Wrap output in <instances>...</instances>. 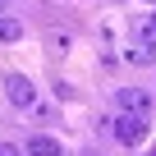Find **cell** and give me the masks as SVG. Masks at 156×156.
I'll return each mask as SVG.
<instances>
[{
	"label": "cell",
	"mask_w": 156,
	"mask_h": 156,
	"mask_svg": "<svg viewBox=\"0 0 156 156\" xmlns=\"http://www.w3.org/2000/svg\"><path fill=\"white\" fill-rule=\"evenodd\" d=\"M5 97L19 110H37V87H32V78H23V73H9L5 78Z\"/></svg>",
	"instance_id": "cell-2"
},
{
	"label": "cell",
	"mask_w": 156,
	"mask_h": 156,
	"mask_svg": "<svg viewBox=\"0 0 156 156\" xmlns=\"http://www.w3.org/2000/svg\"><path fill=\"white\" fill-rule=\"evenodd\" d=\"M0 19H5V0H0Z\"/></svg>",
	"instance_id": "cell-10"
},
{
	"label": "cell",
	"mask_w": 156,
	"mask_h": 156,
	"mask_svg": "<svg viewBox=\"0 0 156 156\" xmlns=\"http://www.w3.org/2000/svg\"><path fill=\"white\" fill-rule=\"evenodd\" d=\"M115 101L124 106V115H151V92L147 87H119Z\"/></svg>",
	"instance_id": "cell-3"
},
{
	"label": "cell",
	"mask_w": 156,
	"mask_h": 156,
	"mask_svg": "<svg viewBox=\"0 0 156 156\" xmlns=\"http://www.w3.org/2000/svg\"><path fill=\"white\" fill-rule=\"evenodd\" d=\"M147 5H156V0H147Z\"/></svg>",
	"instance_id": "cell-11"
},
{
	"label": "cell",
	"mask_w": 156,
	"mask_h": 156,
	"mask_svg": "<svg viewBox=\"0 0 156 156\" xmlns=\"http://www.w3.org/2000/svg\"><path fill=\"white\" fill-rule=\"evenodd\" d=\"M19 37H23V23L5 14V19H0V41H19Z\"/></svg>",
	"instance_id": "cell-7"
},
{
	"label": "cell",
	"mask_w": 156,
	"mask_h": 156,
	"mask_svg": "<svg viewBox=\"0 0 156 156\" xmlns=\"http://www.w3.org/2000/svg\"><path fill=\"white\" fill-rule=\"evenodd\" d=\"M138 41H147V46L156 51V9H151V14H147V19L138 23Z\"/></svg>",
	"instance_id": "cell-6"
},
{
	"label": "cell",
	"mask_w": 156,
	"mask_h": 156,
	"mask_svg": "<svg viewBox=\"0 0 156 156\" xmlns=\"http://www.w3.org/2000/svg\"><path fill=\"white\" fill-rule=\"evenodd\" d=\"M51 46L55 51H69V32H51Z\"/></svg>",
	"instance_id": "cell-8"
},
{
	"label": "cell",
	"mask_w": 156,
	"mask_h": 156,
	"mask_svg": "<svg viewBox=\"0 0 156 156\" xmlns=\"http://www.w3.org/2000/svg\"><path fill=\"white\" fill-rule=\"evenodd\" d=\"M0 156H23V151H19L14 142H0Z\"/></svg>",
	"instance_id": "cell-9"
},
{
	"label": "cell",
	"mask_w": 156,
	"mask_h": 156,
	"mask_svg": "<svg viewBox=\"0 0 156 156\" xmlns=\"http://www.w3.org/2000/svg\"><path fill=\"white\" fill-rule=\"evenodd\" d=\"M129 64H156V51H151L147 41H133V46H129Z\"/></svg>",
	"instance_id": "cell-5"
},
{
	"label": "cell",
	"mask_w": 156,
	"mask_h": 156,
	"mask_svg": "<svg viewBox=\"0 0 156 156\" xmlns=\"http://www.w3.org/2000/svg\"><path fill=\"white\" fill-rule=\"evenodd\" d=\"M28 156H60V142L46 138V133H37V138H28Z\"/></svg>",
	"instance_id": "cell-4"
},
{
	"label": "cell",
	"mask_w": 156,
	"mask_h": 156,
	"mask_svg": "<svg viewBox=\"0 0 156 156\" xmlns=\"http://www.w3.org/2000/svg\"><path fill=\"white\" fill-rule=\"evenodd\" d=\"M147 156H156V151H147Z\"/></svg>",
	"instance_id": "cell-12"
},
{
	"label": "cell",
	"mask_w": 156,
	"mask_h": 156,
	"mask_svg": "<svg viewBox=\"0 0 156 156\" xmlns=\"http://www.w3.org/2000/svg\"><path fill=\"white\" fill-rule=\"evenodd\" d=\"M147 129H151L147 115H119L110 133H115V142H124V147H142V142H147Z\"/></svg>",
	"instance_id": "cell-1"
}]
</instances>
